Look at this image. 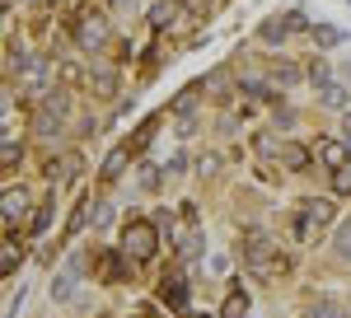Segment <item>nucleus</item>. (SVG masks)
I'll return each instance as SVG.
<instances>
[{
    "mask_svg": "<svg viewBox=\"0 0 351 318\" xmlns=\"http://www.w3.org/2000/svg\"><path fill=\"white\" fill-rule=\"evenodd\" d=\"M332 197H304L295 211V238L300 243H314V238L328 234V225H332Z\"/></svg>",
    "mask_w": 351,
    "mask_h": 318,
    "instance_id": "obj_1",
    "label": "nucleus"
},
{
    "mask_svg": "<svg viewBox=\"0 0 351 318\" xmlns=\"http://www.w3.org/2000/svg\"><path fill=\"white\" fill-rule=\"evenodd\" d=\"M160 225L155 220H132L127 230H122V253H127V262H150L155 253H160V234H155Z\"/></svg>",
    "mask_w": 351,
    "mask_h": 318,
    "instance_id": "obj_2",
    "label": "nucleus"
},
{
    "mask_svg": "<svg viewBox=\"0 0 351 318\" xmlns=\"http://www.w3.org/2000/svg\"><path fill=\"white\" fill-rule=\"evenodd\" d=\"M71 38L84 52H104L108 47V19L99 10H80V14H71Z\"/></svg>",
    "mask_w": 351,
    "mask_h": 318,
    "instance_id": "obj_3",
    "label": "nucleus"
},
{
    "mask_svg": "<svg viewBox=\"0 0 351 318\" xmlns=\"http://www.w3.org/2000/svg\"><path fill=\"white\" fill-rule=\"evenodd\" d=\"M243 262H248V271H258V276H276L286 267V258H281V248L267 234H248L243 238Z\"/></svg>",
    "mask_w": 351,
    "mask_h": 318,
    "instance_id": "obj_4",
    "label": "nucleus"
},
{
    "mask_svg": "<svg viewBox=\"0 0 351 318\" xmlns=\"http://www.w3.org/2000/svg\"><path fill=\"white\" fill-rule=\"evenodd\" d=\"M28 206H33V197H28L24 187H10V192H5V225L14 230V225L24 220V211H28Z\"/></svg>",
    "mask_w": 351,
    "mask_h": 318,
    "instance_id": "obj_5",
    "label": "nucleus"
},
{
    "mask_svg": "<svg viewBox=\"0 0 351 318\" xmlns=\"http://www.w3.org/2000/svg\"><path fill=\"white\" fill-rule=\"evenodd\" d=\"M202 248H206V243H202V234H197V230L173 234V253H178V262H197V258H202Z\"/></svg>",
    "mask_w": 351,
    "mask_h": 318,
    "instance_id": "obj_6",
    "label": "nucleus"
},
{
    "mask_svg": "<svg viewBox=\"0 0 351 318\" xmlns=\"http://www.w3.org/2000/svg\"><path fill=\"white\" fill-rule=\"evenodd\" d=\"M75 173H80V155H56L52 164H47V178H52V183H71Z\"/></svg>",
    "mask_w": 351,
    "mask_h": 318,
    "instance_id": "obj_7",
    "label": "nucleus"
},
{
    "mask_svg": "<svg viewBox=\"0 0 351 318\" xmlns=\"http://www.w3.org/2000/svg\"><path fill=\"white\" fill-rule=\"evenodd\" d=\"M19 267H24V248H19V238H14V234H5V248H0V271H5V276H14Z\"/></svg>",
    "mask_w": 351,
    "mask_h": 318,
    "instance_id": "obj_8",
    "label": "nucleus"
},
{
    "mask_svg": "<svg viewBox=\"0 0 351 318\" xmlns=\"http://www.w3.org/2000/svg\"><path fill=\"white\" fill-rule=\"evenodd\" d=\"M127 159H132V145H117V150H112V155L104 159V183H112V178H122Z\"/></svg>",
    "mask_w": 351,
    "mask_h": 318,
    "instance_id": "obj_9",
    "label": "nucleus"
},
{
    "mask_svg": "<svg viewBox=\"0 0 351 318\" xmlns=\"http://www.w3.org/2000/svg\"><path fill=\"white\" fill-rule=\"evenodd\" d=\"M220 318H248V295H243L239 286L225 295V304H220Z\"/></svg>",
    "mask_w": 351,
    "mask_h": 318,
    "instance_id": "obj_10",
    "label": "nucleus"
},
{
    "mask_svg": "<svg viewBox=\"0 0 351 318\" xmlns=\"http://www.w3.org/2000/svg\"><path fill=\"white\" fill-rule=\"evenodd\" d=\"M281 164H286L291 173H300V169H309V150L291 140V145H281Z\"/></svg>",
    "mask_w": 351,
    "mask_h": 318,
    "instance_id": "obj_11",
    "label": "nucleus"
},
{
    "mask_svg": "<svg viewBox=\"0 0 351 318\" xmlns=\"http://www.w3.org/2000/svg\"><path fill=\"white\" fill-rule=\"evenodd\" d=\"M164 299H169L173 309H183V304H188V281H183V271L164 281Z\"/></svg>",
    "mask_w": 351,
    "mask_h": 318,
    "instance_id": "obj_12",
    "label": "nucleus"
},
{
    "mask_svg": "<svg viewBox=\"0 0 351 318\" xmlns=\"http://www.w3.org/2000/svg\"><path fill=\"white\" fill-rule=\"evenodd\" d=\"M332 258L337 262H351V220H342L337 234H332Z\"/></svg>",
    "mask_w": 351,
    "mask_h": 318,
    "instance_id": "obj_13",
    "label": "nucleus"
},
{
    "mask_svg": "<svg viewBox=\"0 0 351 318\" xmlns=\"http://www.w3.org/2000/svg\"><path fill=\"white\" fill-rule=\"evenodd\" d=\"M52 211H56V201H52V197H47V201H43V206L33 211V220H28V234H33V238H38V234H47V225H52Z\"/></svg>",
    "mask_w": 351,
    "mask_h": 318,
    "instance_id": "obj_14",
    "label": "nucleus"
},
{
    "mask_svg": "<svg viewBox=\"0 0 351 318\" xmlns=\"http://www.w3.org/2000/svg\"><path fill=\"white\" fill-rule=\"evenodd\" d=\"M75 276H80V258L71 262V271H61V276L52 281V295H56V299H66V295H75Z\"/></svg>",
    "mask_w": 351,
    "mask_h": 318,
    "instance_id": "obj_15",
    "label": "nucleus"
},
{
    "mask_svg": "<svg viewBox=\"0 0 351 318\" xmlns=\"http://www.w3.org/2000/svg\"><path fill=\"white\" fill-rule=\"evenodd\" d=\"M319 159H324L328 169H342V164H347V145H342V140H324V145H319Z\"/></svg>",
    "mask_w": 351,
    "mask_h": 318,
    "instance_id": "obj_16",
    "label": "nucleus"
},
{
    "mask_svg": "<svg viewBox=\"0 0 351 318\" xmlns=\"http://www.w3.org/2000/svg\"><path fill=\"white\" fill-rule=\"evenodd\" d=\"M271 84H295L300 80V66H286V61H271Z\"/></svg>",
    "mask_w": 351,
    "mask_h": 318,
    "instance_id": "obj_17",
    "label": "nucleus"
},
{
    "mask_svg": "<svg viewBox=\"0 0 351 318\" xmlns=\"http://www.w3.org/2000/svg\"><path fill=\"white\" fill-rule=\"evenodd\" d=\"M112 201H104V197H99V201H94V211H89V220H94V230H108L112 225Z\"/></svg>",
    "mask_w": 351,
    "mask_h": 318,
    "instance_id": "obj_18",
    "label": "nucleus"
},
{
    "mask_svg": "<svg viewBox=\"0 0 351 318\" xmlns=\"http://www.w3.org/2000/svg\"><path fill=\"white\" fill-rule=\"evenodd\" d=\"M332 197H351V159L342 169H332Z\"/></svg>",
    "mask_w": 351,
    "mask_h": 318,
    "instance_id": "obj_19",
    "label": "nucleus"
},
{
    "mask_svg": "<svg viewBox=\"0 0 351 318\" xmlns=\"http://www.w3.org/2000/svg\"><path fill=\"white\" fill-rule=\"evenodd\" d=\"M99 267H104V276H108V281H122V276H127V262H122L117 253H108V258H99Z\"/></svg>",
    "mask_w": 351,
    "mask_h": 318,
    "instance_id": "obj_20",
    "label": "nucleus"
},
{
    "mask_svg": "<svg viewBox=\"0 0 351 318\" xmlns=\"http://www.w3.org/2000/svg\"><path fill=\"white\" fill-rule=\"evenodd\" d=\"M155 127H160V117H145V127L132 136V150H145V145H150V136H155Z\"/></svg>",
    "mask_w": 351,
    "mask_h": 318,
    "instance_id": "obj_21",
    "label": "nucleus"
},
{
    "mask_svg": "<svg viewBox=\"0 0 351 318\" xmlns=\"http://www.w3.org/2000/svg\"><path fill=\"white\" fill-rule=\"evenodd\" d=\"M169 24H173V5L164 0V5H155V10H150V28H169Z\"/></svg>",
    "mask_w": 351,
    "mask_h": 318,
    "instance_id": "obj_22",
    "label": "nucleus"
},
{
    "mask_svg": "<svg viewBox=\"0 0 351 318\" xmlns=\"http://www.w3.org/2000/svg\"><path fill=\"white\" fill-rule=\"evenodd\" d=\"M0 155H5V169H14V164H19V159H24V145H19V140H14V136H10V140H5V150H0Z\"/></svg>",
    "mask_w": 351,
    "mask_h": 318,
    "instance_id": "obj_23",
    "label": "nucleus"
},
{
    "mask_svg": "<svg viewBox=\"0 0 351 318\" xmlns=\"http://www.w3.org/2000/svg\"><path fill=\"white\" fill-rule=\"evenodd\" d=\"M112 89H117V75H112V71L94 75V94H112Z\"/></svg>",
    "mask_w": 351,
    "mask_h": 318,
    "instance_id": "obj_24",
    "label": "nucleus"
},
{
    "mask_svg": "<svg viewBox=\"0 0 351 318\" xmlns=\"http://www.w3.org/2000/svg\"><path fill=\"white\" fill-rule=\"evenodd\" d=\"M197 94H202V89H188L183 99H173V112H192V108H197Z\"/></svg>",
    "mask_w": 351,
    "mask_h": 318,
    "instance_id": "obj_25",
    "label": "nucleus"
},
{
    "mask_svg": "<svg viewBox=\"0 0 351 318\" xmlns=\"http://www.w3.org/2000/svg\"><path fill=\"white\" fill-rule=\"evenodd\" d=\"M300 318H337V304H314V309H304Z\"/></svg>",
    "mask_w": 351,
    "mask_h": 318,
    "instance_id": "obj_26",
    "label": "nucleus"
},
{
    "mask_svg": "<svg viewBox=\"0 0 351 318\" xmlns=\"http://www.w3.org/2000/svg\"><path fill=\"white\" fill-rule=\"evenodd\" d=\"M314 38H319L324 47H332V42H342V33H337V28H314Z\"/></svg>",
    "mask_w": 351,
    "mask_h": 318,
    "instance_id": "obj_27",
    "label": "nucleus"
},
{
    "mask_svg": "<svg viewBox=\"0 0 351 318\" xmlns=\"http://www.w3.org/2000/svg\"><path fill=\"white\" fill-rule=\"evenodd\" d=\"M309 75L319 80V84H324V89H328V84H332V75H328V66H324V61H314V66H309Z\"/></svg>",
    "mask_w": 351,
    "mask_h": 318,
    "instance_id": "obj_28",
    "label": "nucleus"
},
{
    "mask_svg": "<svg viewBox=\"0 0 351 318\" xmlns=\"http://www.w3.org/2000/svg\"><path fill=\"white\" fill-rule=\"evenodd\" d=\"M324 103H332V108H342V103H347V94H342V89H324Z\"/></svg>",
    "mask_w": 351,
    "mask_h": 318,
    "instance_id": "obj_29",
    "label": "nucleus"
},
{
    "mask_svg": "<svg viewBox=\"0 0 351 318\" xmlns=\"http://www.w3.org/2000/svg\"><path fill=\"white\" fill-rule=\"evenodd\" d=\"M183 169H188V155H183V150H178V155L169 159V173H183Z\"/></svg>",
    "mask_w": 351,
    "mask_h": 318,
    "instance_id": "obj_30",
    "label": "nucleus"
},
{
    "mask_svg": "<svg viewBox=\"0 0 351 318\" xmlns=\"http://www.w3.org/2000/svg\"><path fill=\"white\" fill-rule=\"evenodd\" d=\"M342 122H347V127H342V136H347V140H351V112H347V117H342Z\"/></svg>",
    "mask_w": 351,
    "mask_h": 318,
    "instance_id": "obj_31",
    "label": "nucleus"
},
{
    "mask_svg": "<svg viewBox=\"0 0 351 318\" xmlns=\"http://www.w3.org/2000/svg\"><path fill=\"white\" fill-rule=\"evenodd\" d=\"M104 318H112V314H104Z\"/></svg>",
    "mask_w": 351,
    "mask_h": 318,
    "instance_id": "obj_32",
    "label": "nucleus"
}]
</instances>
